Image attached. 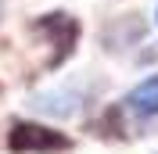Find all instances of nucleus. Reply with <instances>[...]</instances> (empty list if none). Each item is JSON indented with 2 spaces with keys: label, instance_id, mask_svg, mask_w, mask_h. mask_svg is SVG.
Here are the masks:
<instances>
[{
  "label": "nucleus",
  "instance_id": "obj_1",
  "mask_svg": "<svg viewBox=\"0 0 158 154\" xmlns=\"http://www.w3.org/2000/svg\"><path fill=\"white\" fill-rule=\"evenodd\" d=\"M126 107L140 118H158V75H148L144 83L126 93Z\"/></svg>",
  "mask_w": 158,
  "mask_h": 154
}]
</instances>
